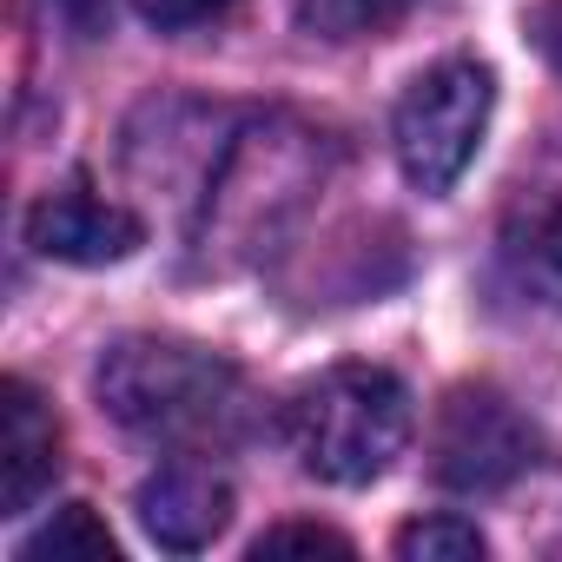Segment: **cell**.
<instances>
[{
    "label": "cell",
    "mask_w": 562,
    "mask_h": 562,
    "mask_svg": "<svg viewBox=\"0 0 562 562\" xmlns=\"http://www.w3.org/2000/svg\"><path fill=\"white\" fill-rule=\"evenodd\" d=\"M503 271L542 305H562V139L509 186Z\"/></svg>",
    "instance_id": "5b68a950"
},
{
    "label": "cell",
    "mask_w": 562,
    "mask_h": 562,
    "mask_svg": "<svg viewBox=\"0 0 562 562\" xmlns=\"http://www.w3.org/2000/svg\"><path fill=\"white\" fill-rule=\"evenodd\" d=\"M397 555L404 562H483L490 542L463 516H424V522H404L397 529Z\"/></svg>",
    "instance_id": "8fae6325"
},
{
    "label": "cell",
    "mask_w": 562,
    "mask_h": 562,
    "mask_svg": "<svg viewBox=\"0 0 562 562\" xmlns=\"http://www.w3.org/2000/svg\"><path fill=\"white\" fill-rule=\"evenodd\" d=\"M285 443L318 483H378L411 443V391L384 364H331L285 397Z\"/></svg>",
    "instance_id": "7a4b0ae2"
},
{
    "label": "cell",
    "mask_w": 562,
    "mask_h": 562,
    "mask_svg": "<svg viewBox=\"0 0 562 562\" xmlns=\"http://www.w3.org/2000/svg\"><path fill=\"white\" fill-rule=\"evenodd\" d=\"M292 8L325 41H364V34H384L391 21H404L417 0H292Z\"/></svg>",
    "instance_id": "30bf717a"
},
{
    "label": "cell",
    "mask_w": 562,
    "mask_h": 562,
    "mask_svg": "<svg viewBox=\"0 0 562 562\" xmlns=\"http://www.w3.org/2000/svg\"><path fill=\"white\" fill-rule=\"evenodd\" d=\"M490 106H496V80L483 60H437L430 74H417L411 93L397 100L404 179L417 192H450L490 133Z\"/></svg>",
    "instance_id": "3957f363"
},
{
    "label": "cell",
    "mask_w": 562,
    "mask_h": 562,
    "mask_svg": "<svg viewBox=\"0 0 562 562\" xmlns=\"http://www.w3.org/2000/svg\"><path fill=\"white\" fill-rule=\"evenodd\" d=\"M529 41H536V54L562 74V0H542V8L529 14Z\"/></svg>",
    "instance_id": "9a60e30c"
},
{
    "label": "cell",
    "mask_w": 562,
    "mask_h": 562,
    "mask_svg": "<svg viewBox=\"0 0 562 562\" xmlns=\"http://www.w3.org/2000/svg\"><path fill=\"white\" fill-rule=\"evenodd\" d=\"M47 8V21H60V27H74L80 41H93V34H106V0H41Z\"/></svg>",
    "instance_id": "5bb4252c"
},
{
    "label": "cell",
    "mask_w": 562,
    "mask_h": 562,
    "mask_svg": "<svg viewBox=\"0 0 562 562\" xmlns=\"http://www.w3.org/2000/svg\"><path fill=\"white\" fill-rule=\"evenodd\" d=\"M133 8H139L153 27H166V34H186V27H212V21H225L238 0H133Z\"/></svg>",
    "instance_id": "4fadbf2b"
},
{
    "label": "cell",
    "mask_w": 562,
    "mask_h": 562,
    "mask_svg": "<svg viewBox=\"0 0 562 562\" xmlns=\"http://www.w3.org/2000/svg\"><path fill=\"white\" fill-rule=\"evenodd\" d=\"M27 245L41 258H60V265H120L146 245V225L126 205H113L74 179L27 212Z\"/></svg>",
    "instance_id": "8992f818"
},
{
    "label": "cell",
    "mask_w": 562,
    "mask_h": 562,
    "mask_svg": "<svg viewBox=\"0 0 562 562\" xmlns=\"http://www.w3.org/2000/svg\"><path fill=\"white\" fill-rule=\"evenodd\" d=\"M251 555L265 562V555H358L351 549V536L345 529H325V522H278V529H265L258 542H251Z\"/></svg>",
    "instance_id": "7c38bea8"
},
{
    "label": "cell",
    "mask_w": 562,
    "mask_h": 562,
    "mask_svg": "<svg viewBox=\"0 0 562 562\" xmlns=\"http://www.w3.org/2000/svg\"><path fill=\"white\" fill-rule=\"evenodd\" d=\"M536 457H542V437L503 391L463 384L443 397L437 430H430V470L443 490H463V496L509 490L516 476L536 470Z\"/></svg>",
    "instance_id": "277c9868"
},
{
    "label": "cell",
    "mask_w": 562,
    "mask_h": 562,
    "mask_svg": "<svg viewBox=\"0 0 562 562\" xmlns=\"http://www.w3.org/2000/svg\"><path fill=\"white\" fill-rule=\"evenodd\" d=\"M60 476V424L27 378L0 384V516H27Z\"/></svg>",
    "instance_id": "52a82bcc"
},
{
    "label": "cell",
    "mask_w": 562,
    "mask_h": 562,
    "mask_svg": "<svg viewBox=\"0 0 562 562\" xmlns=\"http://www.w3.org/2000/svg\"><path fill=\"white\" fill-rule=\"evenodd\" d=\"M232 522V483L212 476L205 463H166L159 476L139 483V529L159 549H212Z\"/></svg>",
    "instance_id": "ba28073f"
},
{
    "label": "cell",
    "mask_w": 562,
    "mask_h": 562,
    "mask_svg": "<svg viewBox=\"0 0 562 562\" xmlns=\"http://www.w3.org/2000/svg\"><path fill=\"white\" fill-rule=\"evenodd\" d=\"M21 562H120V542L87 503H67L21 542Z\"/></svg>",
    "instance_id": "9c48e42d"
},
{
    "label": "cell",
    "mask_w": 562,
    "mask_h": 562,
    "mask_svg": "<svg viewBox=\"0 0 562 562\" xmlns=\"http://www.w3.org/2000/svg\"><path fill=\"white\" fill-rule=\"evenodd\" d=\"M100 404L146 443L166 450H232L251 430V384L232 358L186 338H120L100 371Z\"/></svg>",
    "instance_id": "6da1fadb"
}]
</instances>
